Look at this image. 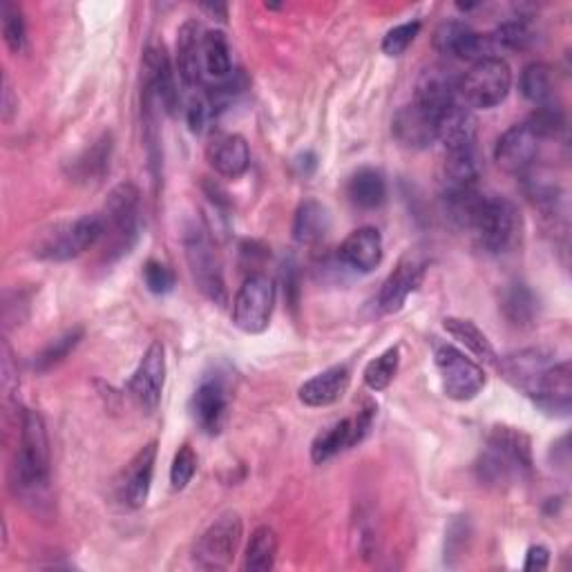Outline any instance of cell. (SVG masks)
Returning <instances> with one entry per match:
<instances>
[{
  "label": "cell",
  "mask_w": 572,
  "mask_h": 572,
  "mask_svg": "<svg viewBox=\"0 0 572 572\" xmlns=\"http://www.w3.org/2000/svg\"><path fill=\"white\" fill-rule=\"evenodd\" d=\"M50 439L39 411L25 409L21 416V439L14 459L12 488L17 497L32 510L43 512L50 501Z\"/></svg>",
  "instance_id": "1"
},
{
  "label": "cell",
  "mask_w": 572,
  "mask_h": 572,
  "mask_svg": "<svg viewBox=\"0 0 572 572\" xmlns=\"http://www.w3.org/2000/svg\"><path fill=\"white\" fill-rule=\"evenodd\" d=\"M477 472L486 486H505L528 479L532 472L530 439L517 427H494L488 439V448L479 459Z\"/></svg>",
  "instance_id": "2"
},
{
  "label": "cell",
  "mask_w": 572,
  "mask_h": 572,
  "mask_svg": "<svg viewBox=\"0 0 572 572\" xmlns=\"http://www.w3.org/2000/svg\"><path fill=\"white\" fill-rule=\"evenodd\" d=\"M139 204L141 195L134 184H119L108 195L101 215L103 239L108 257H121L130 253L139 235Z\"/></svg>",
  "instance_id": "3"
},
{
  "label": "cell",
  "mask_w": 572,
  "mask_h": 572,
  "mask_svg": "<svg viewBox=\"0 0 572 572\" xmlns=\"http://www.w3.org/2000/svg\"><path fill=\"white\" fill-rule=\"evenodd\" d=\"M521 228L519 213L512 202L497 195H483L468 231L474 233L479 246L490 255H501L512 248Z\"/></svg>",
  "instance_id": "4"
},
{
  "label": "cell",
  "mask_w": 572,
  "mask_h": 572,
  "mask_svg": "<svg viewBox=\"0 0 572 572\" xmlns=\"http://www.w3.org/2000/svg\"><path fill=\"white\" fill-rule=\"evenodd\" d=\"M512 88V72L510 65L501 59H483L477 61L470 72H466L459 81V96L463 99V105L470 110H490L499 103H503Z\"/></svg>",
  "instance_id": "5"
},
{
  "label": "cell",
  "mask_w": 572,
  "mask_h": 572,
  "mask_svg": "<svg viewBox=\"0 0 572 572\" xmlns=\"http://www.w3.org/2000/svg\"><path fill=\"white\" fill-rule=\"evenodd\" d=\"M103 239L101 215H83L68 224H57L39 237L37 255L52 262H65L83 255Z\"/></svg>",
  "instance_id": "6"
},
{
  "label": "cell",
  "mask_w": 572,
  "mask_h": 572,
  "mask_svg": "<svg viewBox=\"0 0 572 572\" xmlns=\"http://www.w3.org/2000/svg\"><path fill=\"white\" fill-rule=\"evenodd\" d=\"M186 259L191 266V275L197 284V289L215 305H226V284L219 255L208 237V233L200 226H193L184 235Z\"/></svg>",
  "instance_id": "7"
},
{
  "label": "cell",
  "mask_w": 572,
  "mask_h": 572,
  "mask_svg": "<svg viewBox=\"0 0 572 572\" xmlns=\"http://www.w3.org/2000/svg\"><path fill=\"white\" fill-rule=\"evenodd\" d=\"M275 307V284L264 273L244 279L233 300V325L244 334H262L270 325Z\"/></svg>",
  "instance_id": "8"
},
{
  "label": "cell",
  "mask_w": 572,
  "mask_h": 572,
  "mask_svg": "<svg viewBox=\"0 0 572 572\" xmlns=\"http://www.w3.org/2000/svg\"><path fill=\"white\" fill-rule=\"evenodd\" d=\"M242 517L237 512H224L215 519L195 545V563L204 570H224L233 563L242 541Z\"/></svg>",
  "instance_id": "9"
},
{
  "label": "cell",
  "mask_w": 572,
  "mask_h": 572,
  "mask_svg": "<svg viewBox=\"0 0 572 572\" xmlns=\"http://www.w3.org/2000/svg\"><path fill=\"white\" fill-rule=\"evenodd\" d=\"M437 367L446 396L457 402L474 400L486 387L483 369L452 345L437 349Z\"/></svg>",
  "instance_id": "10"
},
{
  "label": "cell",
  "mask_w": 572,
  "mask_h": 572,
  "mask_svg": "<svg viewBox=\"0 0 572 572\" xmlns=\"http://www.w3.org/2000/svg\"><path fill=\"white\" fill-rule=\"evenodd\" d=\"M166 382V351L162 343H153L143 354L136 371L127 382V391L141 411L155 413Z\"/></svg>",
  "instance_id": "11"
},
{
  "label": "cell",
  "mask_w": 572,
  "mask_h": 572,
  "mask_svg": "<svg viewBox=\"0 0 572 572\" xmlns=\"http://www.w3.org/2000/svg\"><path fill=\"white\" fill-rule=\"evenodd\" d=\"M435 48L446 57L474 61V63L497 57V48L492 43V37L490 34H479L461 21L443 23L435 34Z\"/></svg>",
  "instance_id": "12"
},
{
  "label": "cell",
  "mask_w": 572,
  "mask_h": 572,
  "mask_svg": "<svg viewBox=\"0 0 572 572\" xmlns=\"http://www.w3.org/2000/svg\"><path fill=\"white\" fill-rule=\"evenodd\" d=\"M459 76L446 65H429L416 83L413 103L435 116L459 101Z\"/></svg>",
  "instance_id": "13"
},
{
  "label": "cell",
  "mask_w": 572,
  "mask_h": 572,
  "mask_svg": "<svg viewBox=\"0 0 572 572\" xmlns=\"http://www.w3.org/2000/svg\"><path fill=\"white\" fill-rule=\"evenodd\" d=\"M155 463H157V443L143 446L132 461L123 470L121 479V499L127 508H143L151 497L153 477H155Z\"/></svg>",
  "instance_id": "14"
},
{
  "label": "cell",
  "mask_w": 572,
  "mask_h": 572,
  "mask_svg": "<svg viewBox=\"0 0 572 572\" xmlns=\"http://www.w3.org/2000/svg\"><path fill=\"white\" fill-rule=\"evenodd\" d=\"M537 151H539L537 134L525 123H517L499 136L494 149V162L499 164V168L521 175L525 168L534 164Z\"/></svg>",
  "instance_id": "15"
},
{
  "label": "cell",
  "mask_w": 572,
  "mask_h": 572,
  "mask_svg": "<svg viewBox=\"0 0 572 572\" xmlns=\"http://www.w3.org/2000/svg\"><path fill=\"white\" fill-rule=\"evenodd\" d=\"M530 398L550 416H568L572 405V371L570 362L550 365L539 378Z\"/></svg>",
  "instance_id": "16"
},
{
  "label": "cell",
  "mask_w": 572,
  "mask_h": 572,
  "mask_svg": "<svg viewBox=\"0 0 572 572\" xmlns=\"http://www.w3.org/2000/svg\"><path fill=\"white\" fill-rule=\"evenodd\" d=\"M143 68H146V85H143V90L153 94L157 105H162L168 114H175L180 108V90H177L173 63H171L166 50L151 48L146 52Z\"/></svg>",
  "instance_id": "17"
},
{
  "label": "cell",
  "mask_w": 572,
  "mask_h": 572,
  "mask_svg": "<svg viewBox=\"0 0 572 572\" xmlns=\"http://www.w3.org/2000/svg\"><path fill=\"white\" fill-rule=\"evenodd\" d=\"M382 255H385L382 235L378 233V228H371V226H362L349 233L338 248V259L358 273H371L374 268H378L382 262Z\"/></svg>",
  "instance_id": "18"
},
{
  "label": "cell",
  "mask_w": 572,
  "mask_h": 572,
  "mask_svg": "<svg viewBox=\"0 0 572 572\" xmlns=\"http://www.w3.org/2000/svg\"><path fill=\"white\" fill-rule=\"evenodd\" d=\"M391 130L402 146L422 151L437 141V116L411 101L394 116Z\"/></svg>",
  "instance_id": "19"
},
{
  "label": "cell",
  "mask_w": 572,
  "mask_h": 572,
  "mask_svg": "<svg viewBox=\"0 0 572 572\" xmlns=\"http://www.w3.org/2000/svg\"><path fill=\"white\" fill-rule=\"evenodd\" d=\"M228 413V391L219 378H206L193 396V416L206 435H219Z\"/></svg>",
  "instance_id": "20"
},
{
  "label": "cell",
  "mask_w": 572,
  "mask_h": 572,
  "mask_svg": "<svg viewBox=\"0 0 572 572\" xmlns=\"http://www.w3.org/2000/svg\"><path fill=\"white\" fill-rule=\"evenodd\" d=\"M422 264L416 259H402L394 273L385 279L382 289L378 294V307L382 314H398L407 298L418 289L420 282H422Z\"/></svg>",
  "instance_id": "21"
},
{
  "label": "cell",
  "mask_w": 572,
  "mask_h": 572,
  "mask_svg": "<svg viewBox=\"0 0 572 572\" xmlns=\"http://www.w3.org/2000/svg\"><path fill=\"white\" fill-rule=\"evenodd\" d=\"M552 354L543 351V349H523L517 351L512 356H505L499 365L503 378L514 385L517 389H521L525 396H530V391L537 387L539 378L543 376V371L552 365Z\"/></svg>",
  "instance_id": "22"
},
{
  "label": "cell",
  "mask_w": 572,
  "mask_h": 572,
  "mask_svg": "<svg viewBox=\"0 0 572 572\" xmlns=\"http://www.w3.org/2000/svg\"><path fill=\"white\" fill-rule=\"evenodd\" d=\"M437 141H441L446 151L474 146L477 143V119L472 110L463 103H454L437 114Z\"/></svg>",
  "instance_id": "23"
},
{
  "label": "cell",
  "mask_w": 572,
  "mask_h": 572,
  "mask_svg": "<svg viewBox=\"0 0 572 572\" xmlns=\"http://www.w3.org/2000/svg\"><path fill=\"white\" fill-rule=\"evenodd\" d=\"M204 34L197 21H186L177 34V74L186 88H202Z\"/></svg>",
  "instance_id": "24"
},
{
  "label": "cell",
  "mask_w": 572,
  "mask_h": 572,
  "mask_svg": "<svg viewBox=\"0 0 572 572\" xmlns=\"http://www.w3.org/2000/svg\"><path fill=\"white\" fill-rule=\"evenodd\" d=\"M351 382V371L347 365H336L325 369L323 374L314 376L311 380H307L298 396L307 407H329L334 402H338Z\"/></svg>",
  "instance_id": "25"
},
{
  "label": "cell",
  "mask_w": 572,
  "mask_h": 572,
  "mask_svg": "<svg viewBox=\"0 0 572 572\" xmlns=\"http://www.w3.org/2000/svg\"><path fill=\"white\" fill-rule=\"evenodd\" d=\"M208 162L222 177H242L251 166V151L246 139L239 134L217 136L208 146Z\"/></svg>",
  "instance_id": "26"
},
{
  "label": "cell",
  "mask_w": 572,
  "mask_h": 572,
  "mask_svg": "<svg viewBox=\"0 0 572 572\" xmlns=\"http://www.w3.org/2000/svg\"><path fill=\"white\" fill-rule=\"evenodd\" d=\"M501 311L505 320L517 329H528L534 325L539 314V300L532 289L523 282H512L503 289Z\"/></svg>",
  "instance_id": "27"
},
{
  "label": "cell",
  "mask_w": 572,
  "mask_h": 572,
  "mask_svg": "<svg viewBox=\"0 0 572 572\" xmlns=\"http://www.w3.org/2000/svg\"><path fill=\"white\" fill-rule=\"evenodd\" d=\"M446 182L448 188H466L477 186L481 175V157L474 146H463L454 151H446Z\"/></svg>",
  "instance_id": "28"
},
{
  "label": "cell",
  "mask_w": 572,
  "mask_h": 572,
  "mask_svg": "<svg viewBox=\"0 0 572 572\" xmlns=\"http://www.w3.org/2000/svg\"><path fill=\"white\" fill-rule=\"evenodd\" d=\"M347 195L354 206L362 211L380 208L387 200V184L385 177L374 168H360L347 186Z\"/></svg>",
  "instance_id": "29"
},
{
  "label": "cell",
  "mask_w": 572,
  "mask_h": 572,
  "mask_svg": "<svg viewBox=\"0 0 572 572\" xmlns=\"http://www.w3.org/2000/svg\"><path fill=\"white\" fill-rule=\"evenodd\" d=\"M331 226V217L327 206H323L316 200H309L300 204L296 219H294V237L300 244H318L327 237Z\"/></svg>",
  "instance_id": "30"
},
{
  "label": "cell",
  "mask_w": 572,
  "mask_h": 572,
  "mask_svg": "<svg viewBox=\"0 0 572 572\" xmlns=\"http://www.w3.org/2000/svg\"><path fill=\"white\" fill-rule=\"evenodd\" d=\"M358 446V437H356V422L354 418H345L340 422H336L334 427H329L327 432H323L314 446H311V459L314 463H325L329 459H334L338 452Z\"/></svg>",
  "instance_id": "31"
},
{
  "label": "cell",
  "mask_w": 572,
  "mask_h": 572,
  "mask_svg": "<svg viewBox=\"0 0 572 572\" xmlns=\"http://www.w3.org/2000/svg\"><path fill=\"white\" fill-rule=\"evenodd\" d=\"M521 182H523V193L525 197L537 206L541 208L543 213H556L559 208V202H561V188L556 186L554 177L548 175L543 168H525L521 173Z\"/></svg>",
  "instance_id": "32"
},
{
  "label": "cell",
  "mask_w": 572,
  "mask_h": 572,
  "mask_svg": "<svg viewBox=\"0 0 572 572\" xmlns=\"http://www.w3.org/2000/svg\"><path fill=\"white\" fill-rule=\"evenodd\" d=\"M443 327L448 329V334L452 338H457L461 345H466L468 351H472L479 360L488 362V365H497V351L492 347V343L488 340V336L472 323V320H463V318H446Z\"/></svg>",
  "instance_id": "33"
},
{
  "label": "cell",
  "mask_w": 572,
  "mask_h": 572,
  "mask_svg": "<svg viewBox=\"0 0 572 572\" xmlns=\"http://www.w3.org/2000/svg\"><path fill=\"white\" fill-rule=\"evenodd\" d=\"M277 532L268 525H259L246 545L244 568L248 572H268L277 559Z\"/></svg>",
  "instance_id": "34"
},
{
  "label": "cell",
  "mask_w": 572,
  "mask_h": 572,
  "mask_svg": "<svg viewBox=\"0 0 572 572\" xmlns=\"http://www.w3.org/2000/svg\"><path fill=\"white\" fill-rule=\"evenodd\" d=\"M202 59H204V72L215 79L224 81L233 74V61H231V48L224 37V32H204V45H202Z\"/></svg>",
  "instance_id": "35"
},
{
  "label": "cell",
  "mask_w": 572,
  "mask_h": 572,
  "mask_svg": "<svg viewBox=\"0 0 572 572\" xmlns=\"http://www.w3.org/2000/svg\"><path fill=\"white\" fill-rule=\"evenodd\" d=\"M110 151H112V136L103 134L99 141H94V146L88 149L72 168V175L79 182H92L105 175L110 168Z\"/></svg>",
  "instance_id": "36"
},
{
  "label": "cell",
  "mask_w": 572,
  "mask_h": 572,
  "mask_svg": "<svg viewBox=\"0 0 572 572\" xmlns=\"http://www.w3.org/2000/svg\"><path fill=\"white\" fill-rule=\"evenodd\" d=\"M519 88H521V94L541 105V103H548L550 96H552V72L545 63H530L523 68L521 72V81H519Z\"/></svg>",
  "instance_id": "37"
},
{
  "label": "cell",
  "mask_w": 572,
  "mask_h": 572,
  "mask_svg": "<svg viewBox=\"0 0 572 572\" xmlns=\"http://www.w3.org/2000/svg\"><path fill=\"white\" fill-rule=\"evenodd\" d=\"M398 367H400V349L398 347H389L385 354H380L378 358H374L365 371H362V378H365V385L371 389V391H382L391 385V380L396 378L398 374Z\"/></svg>",
  "instance_id": "38"
},
{
  "label": "cell",
  "mask_w": 572,
  "mask_h": 572,
  "mask_svg": "<svg viewBox=\"0 0 572 572\" xmlns=\"http://www.w3.org/2000/svg\"><path fill=\"white\" fill-rule=\"evenodd\" d=\"M525 125L537 134V139H550L556 136L563 127H565V114L559 105L554 103H541L539 108H534V112L528 116Z\"/></svg>",
  "instance_id": "39"
},
{
  "label": "cell",
  "mask_w": 572,
  "mask_h": 572,
  "mask_svg": "<svg viewBox=\"0 0 572 572\" xmlns=\"http://www.w3.org/2000/svg\"><path fill=\"white\" fill-rule=\"evenodd\" d=\"M0 17H3V37H6L10 52L21 54L28 43V28H25L21 8L17 3H12V0H6L3 10H0Z\"/></svg>",
  "instance_id": "40"
},
{
  "label": "cell",
  "mask_w": 572,
  "mask_h": 572,
  "mask_svg": "<svg viewBox=\"0 0 572 572\" xmlns=\"http://www.w3.org/2000/svg\"><path fill=\"white\" fill-rule=\"evenodd\" d=\"M81 338H83V329H79V327L72 329V331H68L65 336L57 338L54 343H50V345L37 356L34 369H37V371H50L52 367L61 365V362L76 349V345L81 343Z\"/></svg>",
  "instance_id": "41"
},
{
  "label": "cell",
  "mask_w": 572,
  "mask_h": 572,
  "mask_svg": "<svg viewBox=\"0 0 572 572\" xmlns=\"http://www.w3.org/2000/svg\"><path fill=\"white\" fill-rule=\"evenodd\" d=\"M197 472V454L191 446H182L180 452L175 454L173 459V466H171V486L173 490H184L188 488V483L193 481Z\"/></svg>",
  "instance_id": "42"
},
{
  "label": "cell",
  "mask_w": 572,
  "mask_h": 572,
  "mask_svg": "<svg viewBox=\"0 0 572 572\" xmlns=\"http://www.w3.org/2000/svg\"><path fill=\"white\" fill-rule=\"evenodd\" d=\"M420 32V23L418 21H409V23H402V25H396L394 30H389L382 39V52L387 57H402L409 45L416 41Z\"/></svg>",
  "instance_id": "43"
},
{
  "label": "cell",
  "mask_w": 572,
  "mask_h": 572,
  "mask_svg": "<svg viewBox=\"0 0 572 572\" xmlns=\"http://www.w3.org/2000/svg\"><path fill=\"white\" fill-rule=\"evenodd\" d=\"M143 282H146L151 294L166 296L175 289V273L166 264L157 259H149L146 266H143Z\"/></svg>",
  "instance_id": "44"
},
{
  "label": "cell",
  "mask_w": 572,
  "mask_h": 572,
  "mask_svg": "<svg viewBox=\"0 0 572 572\" xmlns=\"http://www.w3.org/2000/svg\"><path fill=\"white\" fill-rule=\"evenodd\" d=\"M492 37V43L499 50H523L530 41V30L523 21H510V23H503Z\"/></svg>",
  "instance_id": "45"
},
{
  "label": "cell",
  "mask_w": 572,
  "mask_h": 572,
  "mask_svg": "<svg viewBox=\"0 0 572 572\" xmlns=\"http://www.w3.org/2000/svg\"><path fill=\"white\" fill-rule=\"evenodd\" d=\"M215 114H217V112L213 110V105H211V101H208V96H206L204 92H202L200 96H195V99L191 101L188 110H186L188 125H191V130H193L195 134L204 132L206 125H208V121H211Z\"/></svg>",
  "instance_id": "46"
},
{
  "label": "cell",
  "mask_w": 572,
  "mask_h": 572,
  "mask_svg": "<svg viewBox=\"0 0 572 572\" xmlns=\"http://www.w3.org/2000/svg\"><path fill=\"white\" fill-rule=\"evenodd\" d=\"M0 110H3L6 123H10L19 112V96L14 94V88H12V81L8 74H3V108Z\"/></svg>",
  "instance_id": "47"
},
{
  "label": "cell",
  "mask_w": 572,
  "mask_h": 572,
  "mask_svg": "<svg viewBox=\"0 0 572 572\" xmlns=\"http://www.w3.org/2000/svg\"><path fill=\"white\" fill-rule=\"evenodd\" d=\"M550 563V552L548 548L543 545H532L525 554V561H523V570H545Z\"/></svg>",
  "instance_id": "48"
}]
</instances>
